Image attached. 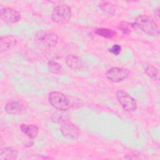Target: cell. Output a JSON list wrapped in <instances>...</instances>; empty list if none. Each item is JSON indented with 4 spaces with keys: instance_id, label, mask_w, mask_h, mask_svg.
<instances>
[{
    "instance_id": "obj_17",
    "label": "cell",
    "mask_w": 160,
    "mask_h": 160,
    "mask_svg": "<svg viewBox=\"0 0 160 160\" xmlns=\"http://www.w3.org/2000/svg\"><path fill=\"white\" fill-rule=\"evenodd\" d=\"M48 68L49 72L58 75L61 74L63 71L62 66L54 61H50L48 62Z\"/></svg>"
},
{
    "instance_id": "obj_19",
    "label": "cell",
    "mask_w": 160,
    "mask_h": 160,
    "mask_svg": "<svg viewBox=\"0 0 160 160\" xmlns=\"http://www.w3.org/2000/svg\"><path fill=\"white\" fill-rule=\"evenodd\" d=\"M68 118L67 116L64 114L60 112H56L54 113V114L52 116V121H54L56 123L61 124L64 121L68 119Z\"/></svg>"
},
{
    "instance_id": "obj_12",
    "label": "cell",
    "mask_w": 160,
    "mask_h": 160,
    "mask_svg": "<svg viewBox=\"0 0 160 160\" xmlns=\"http://www.w3.org/2000/svg\"><path fill=\"white\" fill-rule=\"evenodd\" d=\"M18 152L16 149L6 147L0 150V160H13L17 159Z\"/></svg>"
},
{
    "instance_id": "obj_13",
    "label": "cell",
    "mask_w": 160,
    "mask_h": 160,
    "mask_svg": "<svg viewBox=\"0 0 160 160\" xmlns=\"http://www.w3.org/2000/svg\"><path fill=\"white\" fill-rule=\"evenodd\" d=\"M21 130L25 135L31 139L36 138L39 132L38 128L34 124H22L21 125Z\"/></svg>"
},
{
    "instance_id": "obj_16",
    "label": "cell",
    "mask_w": 160,
    "mask_h": 160,
    "mask_svg": "<svg viewBox=\"0 0 160 160\" xmlns=\"http://www.w3.org/2000/svg\"><path fill=\"white\" fill-rule=\"evenodd\" d=\"M94 32L97 35L107 39L113 38L117 34L115 31L108 28H98L95 29Z\"/></svg>"
},
{
    "instance_id": "obj_7",
    "label": "cell",
    "mask_w": 160,
    "mask_h": 160,
    "mask_svg": "<svg viewBox=\"0 0 160 160\" xmlns=\"http://www.w3.org/2000/svg\"><path fill=\"white\" fill-rule=\"evenodd\" d=\"M61 132L62 136L67 139L76 141L79 136L78 128L72 123L69 119H66L61 123Z\"/></svg>"
},
{
    "instance_id": "obj_20",
    "label": "cell",
    "mask_w": 160,
    "mask_h": 160,
    "mask_svg": "<svg viewBox=\"0 0 160 160\" xmlns=\"http://www.w3.org/2000/svg\"><path fill=\"white\" fill-rule=\"evenodd\" d=\"M121 51V47L118 44H114L109 49V52L116 56H118L120 53Z\"/></svg>"
},
{
    "instance_id": "obj_15",
    "label": "cell",
    "mask_w": 160,
    "mask_h": 160,
    "mask_svg": "<svg viewBox=\"0 0 160 160\" xmlns=\"http://www.w3.org/2000/svg\"><path fill=\"white\" fill-rule=\"evenodd\" d=\"M99 8L108 16H112L116 11L115 6L109 1H101L99 3Z\"/></svg>"
},
{
    "instance_id": "obj_18",
    "label": "cell",
    "mask_w": 160,
    "mask_h": 160,
    "mask_svg": "<svg viewBox=\"0 0 160 160\" xmlns=\"http://www.w3.org/2000/svg\"><path fill=\"white\" fill-rule=\"evenodd\" d=\"M118 28L119 31H121L124 34L128 35L131 33V29L132 28H135L134 24H131L128 22L122 21L119 22L118 25Z\"/></svg>"
},
{
    "instance_id": "obj_8",
    "label": "cell",
    "mask_w": 160,
    "mask_h": 160,
    "mask_svg": "<svg viewBox=\"0 0 160 160\" xmlns=\"http://www.w3.org/2000/svg\"><path fill=\"white\" fill-rule=\"evenodd\" d=\"M0 17L4 22L12 24L18 22L21 18V15L15 9L10 8H4L0 11Z\"/></svg>"
},
{
    "instance_id": "obj_1",
    "label": "cell",
    "mask_w": 160,
    "mask_h": 160,
    "mask_svg": "<svg viewBox=\"0 0 160 160\" xmlns=\"http://www.w3.org/2000/svg\"><path fill=\"white\" fill-rule=\"evenodd\" d=\"M135 28H139L146 34L158 37L159 35V28L156 22L147 15H139L136 18L135 22L133 23Z\"/></svg>"
},
{
    "instance_id": "obj_2",
    "label": "cell",
    "mask_w": 160,
    "mask_h": 160,
    "mask_svg": "<svg viewBox=\"0 0 160 160\" xmlns=\"http://www.w3.org/2000/svg\"><path fill=\"white\" fill-rule=\"evenodd\" d=\"M48 100L52 107L61 111H66L71 107L69 99L59 91L51 92L48 96Z\"/></svg>"
},
{
    "instance_id": "obj_11",
    "label": "cell",
    "mask_w": 160,
    "mask_h": 160,
    "mask_svg": "<svg viewBox=\"0 0 160 160\" xmlns=\"http://www.w3.org/2000/svg\"><path fill=\"white\" fill-rule=\"evenodd\" d=\"M67 66L74 70H79L83 66V62L81 59L74 54H69L66 58Z\"/></svg>"
},
{
    "instance_id": "obj_10",
    "label": "cell",
    "mask_w": 160,
    "mask_h": 160,
    "mask_svg": "<svg viewBox=\"0 0 160 160\" xmlns=\"http://www.w3.org/2000/svg\"><path fill=\"white\" fill-rule=\"evenodd\" d=\"M5 111L9 114H21L26 112V108L19 101H11L5 106Z\"/></svg>"
},
{
    "instance_id": "obj_3",
    "label": "cell",
    "mask_w": 160,
    "mask_h": 160,
    "mask_svg": "<svg viewBox=\"0 0 160 160\" xmlns=\"http://www.w3.org/2000/svg\"><path fill=\"white\" fill-rule=\"evenodd\" d=\"M71 16V8L66 4H59L53 9L51 13V19L57 24H63L68 22Z\"/></svg>"
},
{
    "instance_id": "obj_5",
    "label": "cell",
    "mask_w": 160,
    "mask_h": 160,
    "mask_svg": "<svg viewBox=\"0 0 160 160\" xmlns=\"http://www.w3.org/2000/svg\"><path fill=\"white\" fill-rule=\"evenodd\" d=\"M118 101L127 112H133L137 109V102L128 92L122 90H119L116 94Z\"/></svg>"
},
{
    "instance_id": "obj_9",
    "label": "cell",
    "mask_w": 160,
    "mask_h": 160,
    "mask_svg": "<svg viewBox=\"0 0 160 160\" xmlns=\"http://www.w3.org/2000/svg\"><path fill=\"white\" fill-rule=\"evenodd\" d=\"M17 44L16 38L12 35L2 36L0 38V51L1 52L12 49Z\"/></svg>"
},
{
    "instance_id": "obj_4",
    "label": "cell",
    "mask_w": 160,
    "mask_h": 160,
    "mask_svg": "<svg viewBox=\"0 0 160 160\" xmlns=\"http://www.w3.org/2000/svg\"><path fill=\"white\" fill-rule=\"evenodd\" d=\"M58 34L54 32L42 30L35 34L36 43L45 48L54 47L58 43Z\"/></svg>"
},
{
    "instance_id": "obj_6",
    "label": "cell",
    "mask_w": 160,
    "mask_h": 160,
    "mask_svg": "<svg viewBox=\"0 0 160 160\" xmlns=\"http://www.w3.org/2000/svg\"><path fill=\"white\" fill-rule=\"evenodd\" d=\"M129 75V71L124 68L113 67L109 69L106 76L107 79L111 82L117 83L126 79Z\"/></svg>"
},
{
    "instance_id": "obj_14",
    "label": "cell",
    "mask_w": 160,
    "mask_h": 160,
    "mask_svg": "<svg viewBox=\"0 0 160 160\" xmlns=\"http://www.w3.org/2000/svg\"><path fill=\"white\" fill-rule=\"evenodd\" d=\"M144 72L151 79L159 81V70L154 66L150 64H145L144 65Z\"/></svg>"
}]
</instances>
